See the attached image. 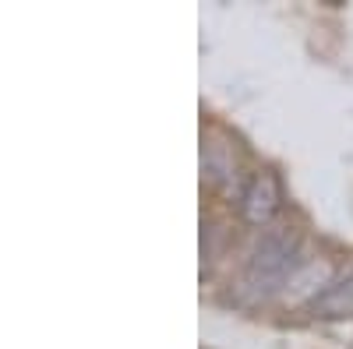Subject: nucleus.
I'll return each mask as SVG.
<instances>
[{
	"label": "nucleus",
	"mask_w": 353,
	"mask_h": 349,
	"mask_svg": "<svg viewBox=\"0 0 353 349\" xmlns=\"http://www.w3.org/2000/svg\"><path fill=\"white\" fill-rule=\"evenodd\" d=\"M304 265L301 261V233L297 229H265L254 240L248 265L241 275V293L248 300H269L272 293H283L290 275Z\"/></svg>",
	"instance_id": "nucleus-1"
},
{
	"label": "nucleus",
	"mask_w": 353,
	"mask_h": 349,
	"mask_svg": "<svg viewBox=\"0 0 353 349\" xmlns=\"http://www.w3.org/2000/svg\"><path fill=\"white\" fill-rule=\"evenodd\" d=\"M283 209V187H279V177L272 169H258L254 177L248 180V187L241 191V215L248 226H258L265 229Z\"/></svg>",
	"instance_id": "nucleus-2"
},
{
	"label": "nucleus",
	"mask_w": 353,
	"mask_h": 349,
	"mask_svg": "<svg viewBox=\"0 0 353 349\" xmlns=\"http://www.w3.org/2000/svg\"><path fill=\"white\" fill-rule=\"evenodd\" d=\"M332 286V265L329 261H304L283 286V297L290 304H314Z\"/></svg>",
	"instance_id": "nucleus-3"
},
{
	"label": "nucleus",
	"mask_w": 353,
	"mask_h": 349,
	"mask_svg": "<svg viewBox=\"0 0 353 349\" xmlns=\"http://www.w3.org/2000/svg\"><path fill=\"white\" fill-rule=\"evenodd\" d=\"M311 307H314V314H321V317L353 314V275H350L346 282H332V286H329Z\"/></svg>",
	"instance_id": "nucleus-4"
},
{
	"label": "nucleus",
	"mask_w": 353,
	"mask_h": 349,
	"mask_svg": "<svg viewBox=\"0 0 353 349\" xmlns=\"http://www.w3.org/2000/svg\"><path fill=\"white\" fill-rule=\"evenodd\" d=\"M201 173L209 184H223L226 177H233V162L219 159V145H209V149L201 152Z\"/></svg>",
	"instance_id": "nucleus-5"
}]
</instances>
